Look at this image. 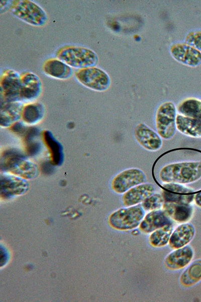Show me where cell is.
Here are the masks:
<instances>
[{
    "instance_id": "1",
    "label": "cell",
    "mask_w": 201,
    "mask_h": 302,
    "mask_svg": "<svg viewBox=\"0 0 201 302\" xmlns=\"http://www.w3.org/2000/svg\"><path fill=\"white\" fill-rule=\"evenodd\" d=\"M158 176L162 183L183 185L193 183L201 178V160L168 164L160 169Z\"/></svg>"
},
{
    "instance_id": "2",
    "label": "cell",
    "mask_w": 201,
    "mask_h": 302,
    "mask_svg": "<svg viewBox=\"0 0 201 302\" xmlns=\"http://www.w3.org/2000/svg\"><path fill=\"white\" fill-rule=\"evenodd\" d=\"M1 167L2 170L8 171L26 180L33 179L39 174L38 166L16 149L4 152L1 156Z\"/></svg>"
},
{
    "instance_id": "3",
    "label": "cell",
    "mask_w": 201,
    "mask_h": 302,
    "mask_svg": "<svg viewBox=\"0 0 201 302\" xmlns=\"http://www.w3.org/2000/svg\"><path fill=\"white\" fill-rule=\"evenodd\" d=\"M56 56L70 67L77 69L94 66L98 61L93 50L78 46H64L58 50Z\"/></svg>"
},
{
    "instance_id": "4",
    "label": "cell",
    "mask_w": 201,
    "mask_h": 302,
    "mask_svg": "<svg viewBox=\"0 0 201 302\" xmlns=\"http://www.w3.org/2000/svg\"><path fill=\"white\" fill-rule=\"evenodd\" d=\"M145 215V211L141 204L125 207L113 212L109 216V223L118 231H130L139 226Z\"/></svg>"
},
{
    "instance_id": "5",
    "label": "cell",
    "mask_w": 201,
    "mask_h": 302,
    "mask_svg": "<svg viewBox=\"0 0 201 302\" xmlns=\"http://www.w3.org/2000/svg\"><path fill=\"white\" fill-rule=\"evenodd\" d=\"M9 7L15 16L31 25L43 26L48 21V16L45 11L31 1H13Z\"/></svg>"
},
{
    "instance_id": "6",
    "label": "cell",
    "mask_w": 201,
    "mask_h": 302,
    "mask_svg": "<svg viewBox=\"0 0 201 302\" xmlns=\"http://www.w3.org/2000/svg\"><path fill=\"white\" fill-rule=\"evenodd\" d=\"M177 108L171 101L161 104L155 114V127L161 138L165 140L172 138L176 130Z\"/></svg>"
},
{
    "instance_id": "7",
    "label": "cell",
    "mask_w": 201,
    "mask_h": 302,
    "mask_svg": "<svg viewBox=\"0 0 201 302\" xmlns=\"http://www.w3.org/2000/svg\"><path fill=\"white\" fill-rule=\"evenodd\" d=\"M75 77L81 84L95 91H105L111 84L108 73L95 66L77 69L75 72Z\"/></svg>"
},
{
    "instance_id": "8",
    "label": "cell",
    "mask_w": 201,
    "mask_h": 302,
    "mask_svg": "<svg viewBox=\"0 0 201 302\" xmlns=\"http://www.w3.org/2000/svg\"><path fill=\"white\" fill-rule=\"evenodd\" d=\"M146 174L142 170L130 168L116 175L112 180L111 187L114 192L123 194L130 189L146 182Z\"/></svg>"
},
{
    "instance_id": "9",
    "label": "cell",
    "mask_w": 201,
    "mask_h": 302,
    "mask_svg": "<svg viewBox=\"0 0 201 302\" xmlns=\"http://www.w3.org/2000/svg\"><path fill=\"white\" fill-rule=\"evenodd\" d=\"M21 91V76L13 70L4 71L1 78V98L4 103L22 101Z\"/></svg>"
},
{
    "instance_id": "10",
    "label": "cell",
    "mask_w": 201,
    "mask_h": 302,
    "mask_svg": "<svg viewBox=\"0 0 201 302\" xmlns=\"http://www.w3.org/2000/svg\"><path fill=\"white\" fill-rule=\"evenodd\" d=\"M134 136L137 143L149 152H157L162 146V138L155 131L144 123L137 124L134 129Z\"/></svg>"
},
{
    "instance_id": "11",
    "label": "cell",
    "mask_w": 201,
    "mask_h": 302,
    "mask_svg": "<svg viewBox=\"0 0 201 302\" xmlns=\"http://www.w3.org/2000/svg\"><path fill=\"white\" fill-rule=\"evenodd\" d=\"M170 52L177 61L190 67L201 63V52L185 43H175L171 45Z\"/></svg>"
},
{
    "instance_id": "12",
    "label": "cell",
    "mask_w": 201,
    "mask_h": 302,
    "mask_svg": "<svg viewBox=\"0 0 201 302\" xmlns=\"http://www.w3.org/2000/svg\"><path fill=\"white\" fill-rule=\"evenodd\" d=\"M28 188L26 180L15 175L3 174L1 175V195L9 198L21 195Z\"/></svg>"
},
{
    "instance_id": "13",
    "label": "cell",
    "mask_w": 201,
    "mask_h": 302,
    "mask_svg": "<svg viewBox=\"0 0 201 302\" xmlns=\"http://www.w3.org/2000/svg\"><path fill=\"white\" fill-rule=\"evenodd\" d=\"M194 251L189 245L175 249L165 257L164 264L170 270H178L186 267L191 261Z\"/></svg>"
},
{
    "instance_id": "14",
    "label": "cell",
    "mask_w": 201,
    "mask_h": 302,
    "mask_svg": "<svg viewBox=\"0 0 201 302\" xmlns=\"http://www.w3.org/2000/svg\"><path fill=\"white\" fill-rule=\"evenodd\" d=\"M155 187L151 183L145 182L139 184L122 194V204L125 207L141 204L147 198L155 193Z\"/></svg>"
},
{
    "instance_id": "15",
    "label": "cell",
    "mask_w": 201,
    "mask_h": 302,
    "mask_svg": "<svg viewBox=\"0 0 201 302\" xmlns=\"http://www.w3.org/2000/svg\"><path fill=\"white\" fill-rule=\"evenodd\" d=\"M167 224H173L172 220L162 209L149 211L141 221L139 229L145 234H150Z\"/></svg>"
},
{
    "instance_id": "16",
    "label": "cell",
    "mask_w": 201,
    "mask_h": 302,
    "mask_svg": "<svg viewBox=\"0 0 201 302\" xmlns=\"http://www.w3.org/2000/svg\"><path fill=\"white\" fill-rule=\"evenodd\" d=\"M195 235L194 226L190 223H183L173 231L169 241V247L177 249L187 245Z\"/></svg>"
},
{
    "instance_id": "17",
    "label": "cell",
    "mask_w": 201,
    "mask_h": 302,
    "mask_svg": "<svg viewBox=\"0 0 201 302\" xmlns=\"http://www.w3.org/2000/svg\"><path fill=\"white\" fill-rule=\"evenodd\" d=\"M22 100H32L37 98L42 90L41 81L39 77L32 72L21 76Z\"/></svg>"
},
{
    "instance_id": "18",
    "label": "cell",
    "mask_w": 201,
    "mask_h": 302,
    "mask_svg": "<svg viewBox=\"0 0 201 302\" xmlns=\"http://www.w3.org/2000/svg\"><path fill=\"white\" fill-rule=\"evenodd\" d=\"M174 221L183 223L192 217L193 207L191 204L176 203L164 202L162 208Z\"/></svg>"
},
{
    "instance_id": "19",
    "label": "cell",
    "mask_w": 201,
    "mask_h": 302,
    "mask_svg": "<svg viewBox=\"0 0 201 302\" xmlns=\"http://www.w3.org/2000/svg\"><path fill=\"white\" fill-rule=\"evenodd\" d=\"M43 70L48 76L61 80L69 78L73 72L71 67L58 58H51L45 61Z\"/></svg>"
},
{
    "instance_id": "20",
    "label": "cell",
    "mask_w": 201,
    "mask_h": 302,
    "mask_svg": "<svg viewBox=\"0 0 201 302\" xmlns=\"http://www.w3.org/2000/svg\"><path fill=\"white\" fill-rule=\"evenodd\" d=\"M176 127L181 134L195 138H201V121L177 113Z\"/></svg>"
},
{
    "instance_id": "21",
    "label": "cell",
    "mask_w": 201,
    "mask_h": 302,
    "mask_svg": "<svg viewBox=\"0 0 201 302\" xmlns=\"http://www.w3.org/2000/svg\"><path fill=\"white\" fill-rule=\"evenodd\" d=\"M23 107L19 102L1 103V126L6 127L16 123L22 117Z\"/></svg>"
},
{
    "instance_id": "22",
    "label": "cell",
    "mask_w": 201,
    "mask_h": 302,
    "mask_svg": "<svg viewBox=\"0 0 201 302\" xmlns=\"http://www.w3.org/2000/svg\"><path fill=\"white\" fill-rule=\"evenodd\" d=\"M43 138L49 150L51 163L58 166L62 164L64 160V153L61 143L49 131H45L44 132Z\"/></svg>"
},
{
    "instance_id": "23",
    "label": "cell",
    "mask_w": 201,
    "mask_h": 302,
    "mask_svg": "<svg viewBox=\"0 0 201 302\" xmlns=\"http://www.w3.org/2000/svg\"><path fill=\"white\" fill-rule=\"evenodd\" d=\"M176 108L178 114L201 121V100L188 98L182 100Z\"/></svg>"
},
{
    "instance_id": "24",
    "label": "cell",
    "mask_w": 201,
    "mask_h": 302,
    "mask_svg": "<svg viewBox=\"0 0 201 302\" xmlns=\"http://www.w3.org/2000/svg\"><path fill=\"white\" fill-rule=\"evenodd\" d=\"M201 280V259L192 262L181 274L179 282L185 287L192 286Z\"/></svg>"
},
{
    "instance_id": "25",
    "label": "cell",
    "mask_w": 201,
    "mask_h": 302,
    "mask_svg": "<svg viewBox=\"0 0 201 302\" xmlns=\"http://www.w3.org/2000/svg\"><path fill=\"white\" fill-rule=\"evenodd\" d=\"M173 229V224H167L151 233L148 238L150 245L154 248H161L167 245Z\"/></svg>"
},
{
    "instance_id": "26",
    "label": "cell",
    "mask_w": 201,
    "mask_h": 302,
    "mask_svg": "<svg viewBox=\"0 0 201 302\" xmlns=\"http://www.w3.org/2000/svg\"><path fill=\"white\" fill-rule=\"evenodd\" d=\"M44 109L39 103H31L24 106L22 117L24 121L28 124L37 123L43 118Z\"/></svg>"
},
{
    "instance_id": "27",
    "label": "cell",
    "mask_w": 201,
    "mask_h": 302,
    "mask_svg": "<svg viewBox=\"0 0 201 302\" xmlns=\"http://www.w3.org/2000/svg\"><path fill=\"white\" fill-rule=\"evenodd\" d=\"M195 193L191 194H175L162 189L161 194L164 198V202L191 204L194 201Z\"/></svg>"
},
{
    "instance_id": "28",
    "label": "cell",
    "mask_w": 201,
    "mask_h": 302,
    "mask_svg": "<svg viewBox=\"0 0 201 302\" xmlns=\"http://www.w3.org/2000/svg\"><path fill=\"white\" fill-rule=\"evenodd\" d=\"M164 203V200L161 194L155 193L141 204L145 211H151L161 209Z\"/></svg>"
},
{
    "instance_id": "29",
    "label": "cell",
    "mask_w": 201,
    "mask_h": 302,
    "mask_svg": "<svg viewBox=\"0 0 201 302\" xmlns=\"http://www.w3.org/2000/svg\"><path fill=\"white\" fill-rule=\"evenodd\" d=\"M159 186L162 189L175 194H191L196 192L193 189L187 186L186 185L168 183H162L161 185H159Z\"/></svg>"
},
{
    "instance_id": "30",
    "label": "cell",
    "mask_w": 201,
    "mask_h": 302,
    "mask_svg": "<svg viewBox=\"0 0 201 302\" xmlns=\"http://www.w3.org/2000/svg\"><path fill=\"white\" fill-rule=\"evenodd\" d=\"M185 43L201 52V30L190 31L186 35Z\"/></svg>"
},
{
    "instance_id": "31",
    "label": "cell",
    "mask_w": 201,
    "mask_h": 302,
    "mask_svg": "<svg viewBox=\"0 0 201 302\" xmlns=\"http://www.w3.org/2000/svg\"><path fill=\"white\" fill-rule=\"evenodd\" d=\"M194 202L197 206L201 208V191L195 192Z\"/></svg>"
}]
</instances>
